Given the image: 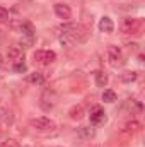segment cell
<instances>
[{"instance_id":"30bf717a","label":"cell","mask_w":145,"mask_h":147,"mask_svg":"<svg viewBox=\"0 0 145 147\" xmlns=\"http://www.w3.org/2000/svg\"><path fill=\"white\" fill-rule=\"evenodd\" d=\"M99 31H101V33H113V31H114V22H113L111 17L104 16V17L99 21Z\"/></svg>"},{"instance_id":"52a82bcc","label":"cell","mask_w":145,"mask_h":147,"mask_svg":"<svg viewBox=\"0 0 145 147\" xmlns=\"http://www.w3.org/2000/svg\"><path fill=\"white\" fill-rule=\"evenodd\" d=\"M55 14L60 17V19H63V21H68L70 17H72V9L68 7V5H65V3H55Z\"/></svg>"},{"instance_id":"6da1fadb","label":"cell","mask_w":145,"mask_h":147,"mask_svg":"<svg viewBox=\"0 0 145 147\" xmlns=\"http://www.w3.org/2000/svg\"><path fill=\"white\" fill-rule=\"evenodd\" d=\"M58 31H60V43L65 46H70L77 41H84L85 29L80 24H63Z\"/></svg>"},{"instance_id":"3957f363","label":"cell","mask_w":145,"mask_h":147,"mask_svg":"<svg viewBox=\"0 0 145 147\" xmlns=\"http://www.w3.org/2000/svg\"><path fill=\"white\" fill-rule=\"evenodd\" d=\"M31 127L38 130V132H53L55 128H56V123L51 120V118H48V116H38V118H33L31 121Z\"/></svg>"},{"instance_id":"4fadbf2b","label":"cell","mask_w":145,"mask_h":147,"mask_svg":"<svg viewBox=\"0 0 145 147\" xmlns=\"http://www.w3.org/2000/svg\"><path fill=\"white\" fill-rule=\"evenodd\" d=\"M96 84H97V87H106L108 86V75L104 72H96Z\"/></svg>"},{"instance_id":"44dd1931","label":"cell","mask_w":145,"mask_h":147,"mask_svg":"<svg viewBox=\"0 0 145 147\" xmlns=\"http://www.w3.org/2000/svg\"><path fill=\"white\" fill-rule=\"evenodd\" d=\"M0 147H19V144H17V140H14V139H7V140H3V142L0 144Z\"/></svg>"},{"instance_id":"d6986e66","label":"cell","mask_w":145,"mask_h":147,"mask_svg":"<svg viewBox=\"0 0 145 147\" xmlns=\"http://www.w3.org/2000/svg\"><path fill=\"white\" fill-rule=\"evenodd\" d=\"M79 132H80V135H84V137H94V130L92 128H89V127H80L79 128Z\"/></svg>"},{"instance_id":"7c38bea8","label":"cell","mask_w":145,"mask_h":147,"mask_svg":"<svg viewBox=\"0 0 145 147\" xmlns=\"http://www.w3.org/2000/svg\"><path fill=\"white\" fill-rule=\"evenodd\" d=\"M28 82L29 84H36V86H39V84H43L44 82V75L41 72H33L28 75Z\"/></svg>"},{"instance_id":"9c48e42d","label":"cell","mask_w":145,"mask_h":147,"mask_svg":"<svg viewBox=\"0 0 145 147\" xmlns=\"http://www.w3.org/2000/svg\"><path fill=\"white\" fill-rule=\"evenodd\" d=\"M7 57H9V60H12L14 63H17V62H24V51H22V48H19V46H12V48H9Z\"/></svg>"},{"instance_id":"ac0fdd59","label":"cell","mask_w":145,"mask_h":147,"mask_svg":"<svg viewBox=\"0 0 145 147\" xmlns=\"http://www.w3.org/2000/svg\"><path fill=\"white\" fill-rule=\"evenodd\" d=\"M9 19H10L9 10H7L5 7H0V24H7V22H9Z\"/></svg>"},{"instance_id":"8992f818","label":"cell","mask_w":145,"mask_h":147,"mask_svg":"<svg viewBox=\"0 0 145 147\" xmlns=\"http://www.w3.org/2000/svg\"><path fill=\"white\" fill-rule=\"evenodd\" d=\"M14 123V115L12 111L0 106V128H9Z\"/></svg>"},{"instance_id":"ffe728a7","label":"cell","mask_w":145,"mask_h":147,"mask_svg":"<svg viewBox=\"0 0 145 147\" xmlns=\"http://www.w3.org/2000/svg\"><path fill=\"white\" fill-rule=\"evenodd\" d=\"M14 70L19 74H24L28 70V67H26V63L24 62H17V63H14Z\"/></svg>"},{"instance_id":"5b68a950","label":"cell","mask_w":145,"mask_h":147,"mask_svg":"<svg viewBox=\"0 0 145 147\" xmlns=\"http://www.w3.org/2000/svg\"><path fill=\"white\" fill-rule=\"evenodd\" d=\"M108 60H109V65L111 67H119V65H123V53H121V50L118 48V46H114V45H109L108 46Z\"/></svg>"},{"instance_id":"5bb4252c","label":"cell","mask_w":145,"mask_h":147,"mask_svg":"<svg viewBox=\"0 0 145 147\" xmlns=\"http://www.w3.org/2000/svg\"><path fill=\"white\" fill-rule=\"evenodd\" d=\"M118 98H116V92L113 91V89H104V92H103V101L104 103H114Z\"/></svg>"},{"instance_id":"603a6c76","label":"cell","mask_w":145,"mask_h":147,"mask_svg":"<svg viewBox=\"0 0 145 147\" xmlns=\"http://www.w3.org/2000/svg\"><path fill=\"white\" fill-rule=\"evenodd\" d=\"M26 147H28V146H26Z\"/></svg>"},{"instance_id":"9a60e30c","label":"cell","mask_w":145,"mask_h":147,"mask_svg":"<svg viewBox=\"0 0 145 147\" xmlns=\"http://www.w3.org/2000/svg\"><path fill=\"white\" fill-rule=\"evenodd\" d=\"M119 77H121L123 82H133V80H137V72H133V70H125Z\"/></svg>"},{"instance_id":"2e32d148","label":"cell","mask_w":145,"mask_h":147,"mask_svg":"<svg viewBox=\"0 0 145 147\" xmlns=\"http://www.w3.org/2000/svg\"><path fill=\"white\" fill-rule=\"evenodd\" d=\"M68 115H70L72 120H80V118L84 116V108H82V106H73Z\"/></svg>"},{"instance_id":"277c9868","label":"cell","mask_w":145,"mask_h":147,"mask_svg":"<svg viewBox=\"0 0 145 147\" xmlns=\"http://www.w3.org/2000/svg\"><path fill=\"white\" fill-rule=\"evenodd\" d=\"M33 57H34V62L41 63V65H50L56 60V53L51 50H38V51H34Z\"/></svg>"},{"instance_id":"e0dca14e","label":"cell","mask_w":145,"mask_h":147,"mask_svg":"<svg viewBox=\"0 0 145 147\" xmlns=\"http://www.w3.org/2000/svg\"><path fill=\"white\" fill-rule=\"evenodd\" d=\"M140 128H142V125L138 121H135V120L126 123V132H132L133 134V132H140Z\"/></svg>"},{"instance_id":"7402d4cb","label":"cell","mask_w":145,"mask_h":147,"mask_svg":"<svg viewBox=\"0 0 145 147\" xmlns=\"http://www.w3.org/2000/svg\"><path fill=\"white\" fill-rule=\"evenodd\" d=\"M2 63H3V60H2V55H0V65H2Z\"/></svg>"},{"instance_id":"ba28073f","label":"cell","mask_w":145,"mask_h":147,"mask_svg":"<svg viewBox=\"0 0 145 147\" xmlns=\"http://www.w3.org/2000/svg\"><path fill=\"white\" fill-rule=\"evenodd\" d=\"M89 116H91V123H94V125H99V123H103L106 120V113H104V110L101 106H94L91 110Z\"/></svg>"},{"instance_id":"8fae6325","label":"cell","mask_w":145,"mask_h":147,"mask_svg":"<svg viewBox=\"0 0 145 147\" xmlns=\"http://www.w3.org/2000/svg\"><path fill=\"white\" fill-rule=\"evenodd\" d=\"M21 33H22V36L29 38V39H34V26L31 24V22H22L21 24Z\"/></svg>"},{"instance_id":"7a4b0ae2","label":"cell","mask_w":145,"mask_h":147,"mask_svg":"<svg viewBox=\"0 0 145 147\" xmlns=\"http://www.w3.org/2000/svg\"><path fill=\"white\" fill-rule=\"evenodd\" d=\"M123 34H140L144 29V21L140 17H125L119 24Z\"/></svg>"}]
</instances>
